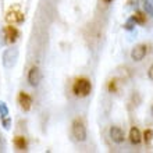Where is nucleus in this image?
<instances>
[{
    "mask_svg": "<svg viewBox=\"0 0 153 153\" xmlns=\"http://www.w3.org/2000/svg\"><path fill=\"white\" fill-rule=\"evenodd\" d=\"M73 91L75 93V96L86 97L91 93V91H92V85H91V82L86 78H79V79H76L74 82Z\"/></svg>",
    "mask_w": 153,
    "mask_h": 153,
    "instance_id": "nucleus-1",
    "label": "nucleus"
},
{
    "mask_svg": "<svg viewBox=\"0 0 153 153\" xmlns=\"http://www.w3.org/2000/svg\"><path fill=\"white\" fill-rule=\"evenodd\" d=\"M18 60V50L17 49H7L3 53V65L6 68H13Z\"/></svg>",
    "mask_w": 153,
    "mask_h": 153,
    "instance_id": "nucleus-2",
    "label": "nucleus"
},
{
    "mask_svg": "<svg viewBox=\"0 0 153 153\" xmlns=\"http://www.w3.org/2000/svg\"><path fill=\"white\" fill-rule=\"evenodd\" d=\"M73 137L78 142H84L86 139V127L81 120H74L73 123Z\"/></svg>",
    "mask_w": 153,
    "mask_h": 153,
    "instance_id": "nucleus-3",
    "label": "nucleus"
},
{
    "mask_svg": "<svg viewBox=\"0 0 153 153\" xmlns=\"http://www.w3.org/2000/svg\"><path fill=\"white\" fill-rule=\"evenodd\" d=\"M40 81H42V73H40V70L38 68L36 65H33L28 73L29 85H31V86H38V85L40 84Z\"/></svg>",
    "mask_w": 153,
    "mask_h": 153,
    "instance_id": "nucleus-4",
    "label": "nucleus"
},
{
    "mask_svg": "<svg viewBox=\"0 0 153 153\" xmlns=\"http://www.w3.org/2000/svg\"><path fill=\"white\" fill-rule=\"evenodd\" d=\"M146 53H148V46L146 45H138L135 48L132 49V52H131V59L134 61H141L143 60V57L146 56Z\"/></svg>",
    "mask_w": 153,
    "mask_h": 153,
    "instance_id": "nucleus-5",
    "label": "nucleus"
},
{
    "mask_svg": "<svg viewBox=\"0 0 153 153\" xmlns=\"http://www.w3.org/2000/svg\"><path fill=\"white\" fill-rule=\"evenodd\" d=\"M18 103H20L21 109L24 110V111H29L31 107H32V97L29 96L28 93L20 92V95H18Z\"/></svg>",
    "mask_w": 153,
    "mask_h": 153,
    "instance_id": "nucleus-6",
    "label": "nucleus"
},
{
    "mask_svg": "<svg viewBox=\"0 0 153 153\" xmlns=\"http://www.w3.org/2000/svg\"><path fill=\"white\" fill-rule=\"evenodd\" d=\"M7 21H10V22H13V24H20V22H22L24 21V14L18 10V8H10V11L7 13Z\"/></svg>",
    "mask_w": 153,
    "mask_h": 153,
    "instance_id": "nucleus-7",
    "label": "nucleus"
},
{
    "mask_svg": "<svg viewBox=\"0 0 153 153\" xmlns=\"http://www.w3.org/2000/svg\"><path fill=\"white\" fill-rule=\"evenodd\" d=\"M4 36L7 38V42L8 43H14L18 36H20V31L16 28V27H13V25H8L4 28Z\"/></svg>",
    "mask_w": 153,
    "mask_h": 153,
    "instance_id": "nucleus-8",
    "label": "nucleus"
},
{
    "mask_svg": "<svg viewBox=\"0 0 153 153\" xmlns=\"http://www.w3.org/2000/svg\"><path fill=\"white\" fill-rule=\"evenodd\" d=\"M110 138L114 143H123L124 142V132L120 127H111L110 128Z\"/></svg>",
    "mask_w": 153,
    "mask_h": 153,
    "instance_id": "nucleus-9",
    "label": "nucleus"
},
{
    "mask_svg": "<svg viewBox=\"0 0 153 153\" xmlns=\"http://www.w3.org/2000/svg\"><path fill=\"white\" fill-rule=\"evenodd\" d=\"M129 141L131 143L134 145H139L142 141V135H141V131L137 128V127H132L131 131H129Z\"/></svg>",
    "mask_w": 153,
    "mask_h": 153,
    "instance_id": "nucleus-10",
    "label": "nucleus"
},
{
    "mask_svg": "<svg viewBox=\"0 0 153 153\" xmlns=\"http://www.w3.org/2000/svg\"><path fill=\"white\" fill-rule=\"evenodd\" d=\"M14 146H16L18 150H27L28 143H27L25 137H16V139H14Z\"/></svg>",
    "mask_w": 153,
    "mask_h": 153,
    "instance_id": "nucleus-11",
    "label": "nucleus"
},
{
    "mask_svg": "<svg viewBox=\"0 0 153 153\" xmlns=\"http://www.w3.org/2000/svg\"><path fill=\"white\" fill-rule=\"evenodd\" d=\"M131 20L134 21V24H145V21H146V16L143 14V13H141V11H138V13H135L132 17H131Z\"/></svg>",
    "mask_w": 153,
    "mask_h": 153,
    "instance_id": "nucleus-12",
    "label": "nucleus"
},
{
    "mask_svg": "<svg viewBox=\"0 0 153 153\" xmlns=\"http://www.w3.org/2000/svg\"><path fill=\"white\" fill-rule=\"evenodd\" d=\"M8 117V107L4 102H0V118Z\"/></svg>",
    "mask_w": 153,
    "mask_h": 153,
    "instance_id": "nucleus-13",
    "label": "nucleus"
},
{
    "mask_svg": "<svg viewBox=\"0 0 153 153\" xmlns=\"http://www.w3.org/2000/svg\"><path fill=\"white\" fill-rule=\"evenodd\" d=\"M153 139V131L152 129H146L145 134H143V141L146 142V143H150Z\"/></svg>",
    "mask_w": 153,
    "mask_h": 153,
    "instance_id": "nucleus-14",
    "label": "nucleus"
},
{
    "mask_svg": "<svg viewBox=\"0 0 153 153\" xmlns=\"http://www.w3.org/2000/svg\"><path fill=\"white\" fill-rule=\"evenodd\" d=\"M1 120V124L6 129L10 128V125H11V120H10V117H4V118H0Z\"/></svg>",
    "mask_w": 153,
    "mask_h": 153,
    "instance_id": "nucleus-15",
    "label": "nucleus"
},
{
    "mask_svg": "<svg viewBox=\"0 0 153 153\" xmlns=\"http://www.w3.org/2000/svg\"><path fill=\"white\" fill-rule=\"evenodd\" d=\"M145 10L148 14H150V16H153V6L149 3V1H145Z\"/></svg>",
    "mask_w": 153,
    "mask_h": 153,
    "instance_id": "nucleus-16",
    "label": "nucleus"
},
{
    "mask_svg": "<svg viewBox=\"0 0 153 153\" xmlns=\"http://www.w3.org/2000/svg\"><path fill=\"white\" fill-rule=\"evenodd\" d=\"M109 91L110 92H116L117 91V86H116V81H111L109 85Z\"/></svg>",
    "mask_w": 153,
    "mask_h": 153,
    "instance_id": "nucleus-17",
    "label": "nucleus"
},
{
    "mask_svg": "<svg viewBox=\"0 0 153 153\" xmlns=\"http://www.w3.org/2000/svg\"><path fill=\"white\" fill-rule=\"evenodd\" d=\"M148 76H149V79H150V81H153V64L150 65L149 71H148Z\"/></svg>",
    "mask_w": 153,
    "mask_h": 153,
    "instance_id": "nucleus-18",
    "label": "nucleus"
},
{
    "mask_svg": "<svg viewBox=\"0 0 153 153\" xmlns=\"http://www.w3.org/2000/svg\"><path fill=\"white\" fill-rule=\"evenodd\" d=\"M4 150V142H3V139L0 138V152H3Z\"/></svg>",
    "mask_w": 153,
    "mask_h": 153,
    "instance_id": "nucleus-19",
    "label": "nucleus"
},
{
    "mask_svg": "<svg viewBox=\"0 0 153 153\" xmlns=\"http://www.w3.org/2000/svg\"><path fill=\"white\" fill-rule=\"evenodd\" d=\"M134 1H135V3H138V0H128V4H129V6H132Z\"/></svg>",
    "mask_w": 153,
    "mask_h": 153,
    "instance_id": "nucleus-20",
    "label": "nucleus"
},
{
    "mask_svg": "<svg viewBox=\"0 0 153 153\" xmlns=\"http://www.w3.org/2000/svg\"><path fill=\"white\" fill-rule=\"evenodd\" d=\"M106 3H110V1H113V0H105Z\"/></svg>",
    "mask_w": 153,
    "mask_h": 153,
    "instance_id": "nucleus-21",
    "label": "nucleus"
},
{
    "mask_svg": "<svg viewBox=\"0 0 153 153\" xmlns=\"http://www.w3.org/2000/svg\"><path fill=\"white\" fill-rule=\"evenodd\" d=\"M152 117H153V106H152Z\"/></svg>",
    "mask_w": 153,
    "mask_h": 153,
    "instance_id": "nucleus-22",
    "label": "nucleus"
}]
</instances>
